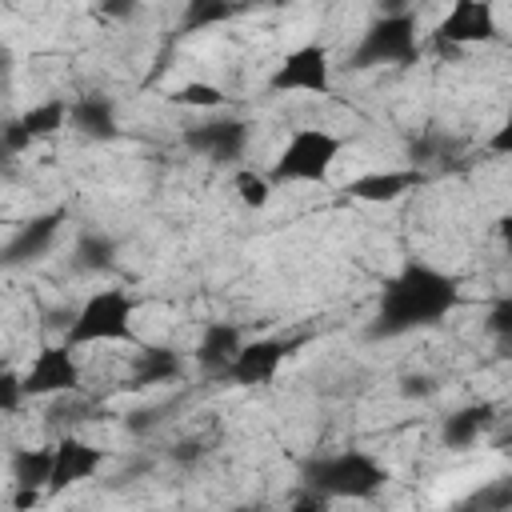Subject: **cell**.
<instances>
[{"label": "cell", "instance_id": "cell-1", "mask_svg": "<svg viewBox=\"0 0 512 512\" xmlns=\"http://www.w3.org/2000/svg\"><path fill=\"white\" fill-rule=\"evenodd\" d=\"M460 304V280L428 260H408L400 264L380 296H376V312L364 324L368 340H400L408 332L420 328H436L448 312H456Z\"/></svg>", "mask_w": 512, "mask_h": 512}, {"label": "cell", "instance_id": "cell-2", "mask_svg": "<svg viewBox=\"0 0 512 512\" xmlns=\"http://www.w3.org/2000/svg\"><path fill=\"white\" fill-rule=\"evenodd\" d=\"M392 480L388 464H380L364 448L344 452H320L300 464V488H312L328 500H372Z\"/></svg>", "mask_w": 512, "mask_h": 512}, {"label": "cell", "instance_id": "cell-3", "mask_svg": "<svg viewBox=\"0 0 512 512\" xmlns=\"http://www.w3.org/2000/svg\"><path fill=\"white\" fill-rule=\"evenodd\" d=\"M132 316H136V296L124 288H100L92 292L68 320L64 328V344L84 348V344H136L132 332Z\"/></svg>", "mask_w": 512, "mask_h": 512}, {"label": "cell", "instance_id": "cell-4", "mask_svg": "<svg viewBox=\"0 0 512 512\" xmlns=\"http://www.w3.org/2000/svg\"><path fill=\"white\" fill-rule=\"evenodd\" d=\"M420 60V36H416V16L408 8L376 16L356 48L348 52V68L368 72V68H408Z\"/></svg>", "mask_w": 512, "mask_h": 512}, {"label": "cell", "instance_id": "cell-5", "mask_svg": "<svg viewBox=\"0 0 512 512\" xmlns=\"http://www.w3.org/2000/svg\"><path fill=\"white\" fill-rule=\"evenodd\" d=\"M344 140L328 128H296L280 156L272 160V184H324L332 176V164L340 160Z\"/></svg>", "mask_w": 512, "mask_h": 512}, {"label": "cell", "instance_id": "cell-6", "mask_svg": "<svg viewBox=\"0 0 512 512\" xmlns=\"http://www.w3.org/2000/svg\"><path fill=\"white\" fill-rule=\"evenodd\" d=\"M268 92H276V96H284V92L328 96L332 92V56H328V48L308 40V44L284 52L280 64L268 76Z\"/></svg>", "mask_w": 512, "mask_h": 512}, {"label": "cell", "instance_id": "cell-7", "mask_svg": "<svg viewBox=\"0 0 512 512\" xmlns=\"http://www.w3.org/2000/svg\"><path fill=\"white\" fill-rule=\"evenodd\" d=\"M308 336H260V340H244V348L236 352V360L228 364V372L220 380L236 384V388H268L280 372V364L304 348Z\"/></svg>", "mask_w": 512, "mask_h": 512}, {"label": "cell", "instance_id": "cell-8", "mask_svg": "<svg viewBox=\"0 0 512 512\" xmlns=\"http://www.w3.org/2000/svg\"><path fill=\"white\" fill-rule=\"evenodd\" d=\"M72 392H80L76 348L72 344H44L24 372V396L44 400V396H72Z\"/></svg>", "mask_w": 512, "mask_h": 512}, {"label": "cell", "instance_id": "cell-9", "mask_svg": "<svg viewBox=\"0 0 512 512\" xmlns=\"http://www.w3.org/2000/svg\"><path fill=\"white\" fill-rule=\"evenodd\" d=\"M184 148L212 160V164H236L248 148V120L240 116H208L192 128H184Z\"/></svg>", "mask_w": 512, "mask_h": 512}, {"label": "cell", "instance_id": "cell-10", "mask_svg": "<svg viewBox=\"0 0 512 512\" xmlns=\"http://www.w3.org/2000/svg\"><path fill=\"white\" fill-rule=\"evenodd\" d=\"M496 36H500L496 12L484 0H456L448 8V16L436 24V32H432L436 48H448V52L452 48H468V44H488Z\"/></svg>", "mask_w": 512, "mask_h": 512}, {"label": "cell", "instance_id": "cell-11", "mask_svg": "<svg viewBox=\"0 0 512 512\" xmlns=\"http://www.w3.org/2000/svg\"><path fill=\"white\" fill-rule=\"evenodd\" d=\"M64 224H68V208H48V212L24 220V224L8 236V244H4V268H24V264L44 260V256L56 248Z\"/></svg>", "mask_w": 512, "mask_h": 512}, {"label": "cell", "instance_id": "cell-12", "mask_svg": "<svg viewBox=\"0 0 512 512\" xmlns=\"http://www.w3.org/2000/svg\"><path fill=\"white\" fill-rule=\"evenodd\" d=\"M184 376V356L172 344H136V356L128 364L124 388L144 392V388H160Z\"/></svg>", "mask_w": 512, "mask_h": 512}, {"label": "cell", "instance_id": "cell-13", "mask_svg": "<svg viewBox=\"0 0 512 512\" xmlns=\"http://www.w3.org/2000/svg\"><path fill=\"white\" fill-rule=\"evenodd\" d=\"M52 448H56L52 484H48L52 496L64 492V488H76V484L88 480V476H96V468L104 464V448H92L88 440H80V436H72V432H64Z\"/></svg>", "mask_w": 512, "mask_h": 512}, {"label": "cell", "instance_id": "cell-14", "mask_svg": "<svg viewBox=\"0 0 512 512\" xmlns=\"http://www.w3.org/2000/svg\"><path fill=\"white\" fill-rule=\"evenodd\" d=\"M420 184H424L420 168H376V172H364V176L348 180L344 192L352 200H364V204H392V200H400L404 192H412Z\"/></svg>", "mask_w": 512, "mask_h": 512}, {"label": "cell", "instance_id": "cell-15", "mask_svg": "<svg viewBox=\"0 0 512 512\" xmlns=\"http://www.w3.org/2000/svg\"><path fill=\"white\" fill-rule=\"evenodd\" d=\"M68 128L80 136V140H92V144H108L120 136V120H116V104L104 96V92H84L72 100V116H68Z\"/></svg>", "mask_w": 512, "mask_h": 512}, {"label": "cell", "instance_id": "cell-16", "mask_svg": "<svg viewBox=\"0 0 512 512\" xmlns=\"http://www.w3.org/2000/svg\"><path fill=\"white\" fill-rule=\"evenodd\" d=\"M240 348H244L240 328H236V324H228V320H216V324H208V328L200 332V340H196V352H192V356H196V364H200V372H204V376H224Z\"/></svg>", "mask_w": 512, "mask_h": 512}, {"label": "cell", "instance_id": "cell-17", "mask_svg": "<svg viewBox=\"0 0 512 512\" xmlns=\"http://www.w3.org/2000/svg\"><path fill=\"white\" fill-rule=\"evenodd\" d=\"M492 416H496V408H492L488 400H476V404H464V408L448 412V416H444V424H440V444H444V448H452V452L472 448V444L488 432Z\"/></svg>", "mask_w": 512, "mask_h": 512}, {"label": "cell", "instance_id": "cell-18", "mask_svg": "<svg viewBox=\"0 0 512 512\" xmlns=\"http://www.w3.org/2000/svg\"><path fill=\"white\" fill-rule=\"evenodd\" d=\"M52 464H56V448H16L12 460H8L12 484H16V488L48 492V484H52Z\"/></svg>", "mask_w": 512, "mask_h": 512}, {"label": "cell", "instance_id": "cell-19", "mask_svg": "<svg viewBox=\"0 0 512 512\" xmlns=\"http://www.w3.org/2000/svg\"><path fill=\"white\" fill-rule=\"evenodd\" d=\"M448 512H512V472L476 484L468 496L448 504Z\"/></svg>", "mask_w": 512, "mask_h": 512}, {"label": "cell", "instance_id": "cell-20", "mask_svg": "<svg viewBox=\"0 0 512 512\" xmlns=\"http://www.w3.org/2000/svg\"><path fill=\"white\" fill-rule=\"evenodd\" d=\"M116 264V240L108 232H80L72 244V268L76 272H108Z\"/></svg>", "mask_w": 512, "mask_h": 512}, {"label": "cell", "instance_id": "cell-21", "mask_svg": "<svg viewBox=\"0 0 512 512\" xmlns=\"http://www.w3.org/2000/svg\"><path fill=\"white\" fill-rule=\"evenodd\" d=\"M68 116H72V100L52 96V100L32 104V108L20 116V124L28 128V136H32V140H48V136H56V132L68 124Z\"/></svg>", "mask_w": 512, "mask_h": 512}, {"label": "cell", "instance_id": "cell-22", "mask_svg": "<svg viewBox=\"0 0 512 512\" xmlns=\"http://www.w3.org/2000/svg\"><path fill=\"white\" fill-rule=\"evenodd\" d=\"M232 16H240L236 4H224V0H192L184 8V16H180V32H204V28L224 24Z\"/></svg>", "mask_w": 512, "mask_h": 512}, {"label": "cell", "instance_id": "cell-23", "mask_svg": "<svg viewBox=\"0 0 512 512\" xmlns=\"http://www.w3.org/2000/svg\"><path fill=\"white\" fill-rule=\"evenodd\" d=\"M168 104H176V108H220L224 88H216L212 80H188V84L168 92Z\"/></svg>", "mask_w": 512, "mask_h": 512}, {"label": "cell", "instance_id": "cell-24", "mask_svg": "<svg viewBox=\"0 0 512 512\" xmlns=\"http://www.w3.org/2000/svg\"><path fill=\"white\" fill-rule=\"evenodd\" d=\"M484 332L504 348V356H512V292H508V296H496V300L488 304Z\"/></svg>", "mask_w": 512, "mask_h": 512}, {"label": "cell", "instance_id": "cell-25", "mask_svg": "<svg viewBox=\"0 0 512 512\" xmlns=\"http://www.w3.org/2000/svg\"><path fill=\"white\" fill-rule=\"evenodd\" d=\"M236 196L244 208H264L272 200V176H264L256 168H240L236 172Z\"/></svg>", "mask_w": 512, "mask_h": 512}, {"label": "cell", "instance_id": "cell-26", "mask_svg": "<svg viewBox=\"0 0 512 512\" xmlns=\"http://www.w3.org/2000/svg\"><path fill=\"white\" fill-rule=\"evenodd\" d=\"M176 408H180V396H172V400H164V404H156V408L128 412V416H124V428H128L132 436H144V432H152L156 424H164V420H168V412H176Z\"/></svg>", "mask_w": 512, "mask_h": 512}, {"label": "cell", "instance_id": "cell-27", "mask_svg": "<svg viewBox=\"0 0 512 512\" xmlns=\"http://www.w3.org/2000/svg\"><path fill=\"white\" fill-rule=\"evenodd\" d=\"M36 140L28 136V128L20 124V116H12L8 124H4V136H0V148H4V156H20L24 148H32Z\"/></svg>", "mask_w": 512, "mask_h": 512}, {"label": "cell", "instance_id": "cell-28", "mask_svg": "<svg viewBox=\"0 0 512 512\" xmlns=\"http://www.w3.org/2000/svg\"><path fill=\"white\" fill-rule=\"evenodd\" d=\"M20 400H24V376H16V372L8 368V372L0 376V408H4V412H16Z\"/></svg>", "mask_w": 512, "mask_h": 512}, {"label": "cell", "instance_id": "cell-29", "mask_svg": "<svg viewBox=\"0 0 512 512\" xmlns=\"http://www.w3.org/2000/svg\"><path fill=\"white\" fill-rule=\"evenodd\" d=\"M488 152H496V156H512V108H508V116L492 128V136H488V144H484Z\"/></svg>", "mask_w": 512, "mask_h": 512}, {"label": "cell", "instance_id": "cell-30", "mask_svg": "<svg viewBox=\"0 0 512 512\" xmlns=\"http://www.w3.org/2000/svg\"><path fill=\"white\" fill-rule=\"evenodd\" d=\"M328 508H332V500L320 496V492H312V488H300L292 496V504H288V512H328Z\"/></svg>", "mask_w": 512, "mask_h": 512}, {"label": "cell", "instance_id": "cell-31", "mask_svg": "<svg viewBox=\"0 0 512 512\" xmlns=\"http://www.w3.org/2000/svg\"><path fill=\"white\" fill-rule=\"evenodd\" d=\"M400 392H404L408 400H412V396H432V392H436V380L424 376V372H420V376H404V380H400Z\"/></svg>", "mask_w": 512, "mask_h": 512}, {"label": "cell", "instance_id": "cell-32", "mask_svg": "<svg viewBox=\"0 0 512 512\" xmlns=\"http://www.w3.org/2000/svg\"><path fill=\"white\" fill-rule=\"evenodd\" d=\"M204 456V444L200 440H180V444H172V460L176 464H196Z\"/></svg>", "mask_w": 512, "mask_h": 512}, {"label": "cell", "instance_id": "cell-33", "mask_svg": "<svg viewBox=\"0 0 512 512\" xmlns=\"http://www.w3.org/2000/svg\"><path fill=\"white\" fill-rule=\"evenodd\" d=\"M36 504H40V492H36V488H16V492H12V508H16V512H32Z\"/></svg>", "mask_w": 512, "mask_h": 512}, {"label": "cell", "instance_id": "cell-34", "mask_svg": "<svg viewBox=\"0 0 512 512\" xmlns=\"http://www.w3.org/2000/svg\"><path fill=\"white\" fill-rule=\"evenodd\" d=\"M100 12H104V16H132L136 4H100Z\"/></svg>", "mask_w": 512, "mask_h": 512}, {"label": "cell", "instance_id": "cell-35", "mask_svg": "<svg viewBox=\"0 0 512 512\" xmlns=\"http://www.w3.org/2000/svg\"><path fill=\"white\" fill-rule=\"evenodd\" d=\"M496 232H500L504 244H512V216H500V220H496Z\"/></svg>", "mask_w": 512, "mask_h": 512}, {"label": "cell", "instance_id": "cell-36", "mask_svg": "<svg viewBox=\"0 0 512 512\" xmlns=\"http://www.w3.org/2000/svg\"><path fill=\"white\" fill-rule=\"evenodd\" d=\"M496 448H504V452H512V428H508V432H500V436H496Z\"/></svg>", "mask_w": 512, "mask_h": 512}, {"label": "cell", "instance_id": "cell-37", "mask_svg": "<svg viewBox=\"0 0 512 512\" xmlns=\"http://www.w3.org/2000/svg\"><path fill=\"white\" fill-rule=\"evenodd\" d=\"M240 512H260V508H240Z\"/></svg>", "mask_w": 512, "mask_h": 512}]
</instances>
